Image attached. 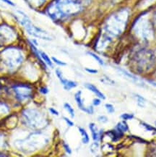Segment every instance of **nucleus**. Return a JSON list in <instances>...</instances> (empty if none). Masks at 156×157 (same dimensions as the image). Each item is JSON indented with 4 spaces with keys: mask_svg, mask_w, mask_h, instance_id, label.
Segmentation results:
<instances>
[{
    "mask_svg": "<svg viewBox=\"0 0 156 157\" xmlns=\"http://www.w3.org/2000/svg\"><path fill=\"white\" fill-rule=\"evenodd\" d=\"M90 0H53L48 5L46 12L55 21L65 20L82 12Z\"/></svg>",
    "mask_w": 156,
    "mask_h": 157,
    "instance_id": "obj_1",
    "label": "nucleus"
},
{
    "mask_svg": "<svg viewBox=\"0 0 156 157\" xmlns=\"http://www.w3.org/2000/svg\"><path fill=\"white\" fill-rule=\"evenodd\" d=\"M22 123L26 127L36 130L43 127L46 120L42 114L36 109H25L21 111Z\"/></svg>",
    "mask_w": 156,
    "mask_h": 157,
    "instance_id": "obj_2",
    "label": "nucleus"
},
{
    "mask_svg": "<svg viewBox=\"0 0 156 157\" xmlns=\"http://www.w3.org/2000/svg\"><path fill=\"white\" fill-rule=\"evenodd\" d=\"M15 99L20 104L28 102L34 95V88L31 84L27 83H15L13 86Z\"/></svg>",
    "mask_w": 156,
    "mask_h": 157,
    "instance_id": "obj_3",
    "label": "nucleus"
},
{
    "mask_svg": "<svg viewBox=\"0 0 156 157\" xmlns=\"http://www.w3.org/2000/svg\"><path fill=\"white\" fill-rule=\"evenodd\" d=\"M74 100H75L76 103H77L78 108L80 110H82L84 112L87 113V114H92L94 112V108L93 106H90L88 107H86L84 104V102L82 97V91L81 90H78L76 92V93L74 94Z\"/></svg>",
    "mask_w": 156,
    "mask_h": 157,
    "instance_id": "obj_4",
    "label": "nucleus"
},
{
    "mask_svg": "<svg viewBox=\"0 0 156 157\" xmlns=\"http://www.w3.org/2000/svg\"><path fill=\"white\" fill-rule=\"evenodd\" d=\"M55 72H56V76H57V78H59L60 83H62V85H63L64 88L66 90H70L72 88H76L77 86V82L70 81V80L66 79L65 78H64L63 73L59 69H56Z\"/></svg>",
    "mask_w": 156,
    "mask_h": 157,
    "instance_id": "obj_5",
    "label": "nucleus"
},
{
    "mask_svg": "<svg viewBox=\"0 0 156 157\" xmlns=\"http://www.w3.org/2000/svg\"><path fill=\"white\" fill-rule=\"evenodd\" d=\"M89 129L91 132L92 138H93V141H100L102 138V131H99L95 123H90L89 125Z\"/></svg>",
    "mask_w": 156,
    "mask_h": 157,
    "instance_id": "obj_6",
    "label": "nucleus"
},
{
    "mask_svg": "<svg viewBox=\"0 0 156 157\" xmlns=\"http://www.w3.org/2000/svg\"><path fill=\"white\" fill-rule=\"evenodd\" d=\"M85 87L86 88H88L90 91L93 92L97 97L100 98V99H103V100L105 99V95H104L95 85L92 84V83H85Z\"/></svg>",
    "mask_w": 156,
    "mask_h": 157,
    "instance_id": "obj_7",
    "label": "nucleus"
},
{
    "mask_svg": "<svg viewBox=\"0 0 156 157\" xmlns=\"http://www.w3.org/2000/svg\"><path fill=\"white\" fill-rule=\"evenodd\" d=\"M78 130H79V133H80L81 136H82V142L84 144H88L90 142V138L88 135V132L83 127H78Z\"/></svg>",
    "mask_w": 156,
    "mask_h": 157,
    "instance_id": "obj_8",
    "label": "nucleus"
},
{
    "mask_svg": "<svg viewBox=\"0 0 156 157\" xmlns=\"http://www.w3.org/2000/svg\"><path fill=\"white\" fill-rule=\"evenodd\" d=\"M39 52H40V55H41V58H42L43 62H45V64H46V65H48V67H53V61H52V60H51V58H50V57L47 55V54L45 53L44 52H42V51H39Z\"/></svg>",
    "mask_w": 156,
    "mask_h": 157,
    "instance_id": "obj_9",
    "label": "nucleus"
},
{
    "mask_svg": "<svg viewBox=\"0 0 156 157\" xmlns=\"http://www.w3.org/2000/svg\"><path fill=\"white\" fill-rule=\"evenodd\" d=\"M116 129L120 132H125L128 131V130H129V127H128L127 124L126 123V122L122 121L117 124V127H116Z\"/></svg>",
    "mask_w": 156,
    "mask_h": 157,
    "instance_id": "obj_10",
    "label": "nucleus"
},
{
    "mask_svg": "<svg viewBox=\"0 0 156 157\" xmlns=\"http://www.w3.org/2000/svg\"><path fill=\"white\" fill-rule=\"evenodd\" d=\"M64 108L67 110V112L69 113V114L70 115L71 117L72 118H74V116H75V113H74V109H73V107H72V105H71L70 104H69V103L66 102L64 104Z\"/></svg>",
    "mask_w": 156,
    "mask_h": 157,
    "instance_id": "obj_11",
    "label": "nucleus"
},
{
    "mask_svg": "<svg viewBox=\"0 0 156 157\" xmlns=\"http://www.w3.org/2000/svg\"><path fill=\"white\" fill-rule=\"evenodd\" d=\"M135 98H136L137 103V105L140 107H145V99L140 95H135Z\"/></svg>",
    "mask_w": 156,
    "mask_h": 157,
    "instance_id": "obj_12",
    "label": "nucleus"
},
{
    "mask_svg": "<svg viewBox=\"0 0 156 157\" xmlns=\"http://www.w3.org/2000/svg\"><path fill=\"white\" fill-rule=\"evenodd\" d=\"M88 55H89L90 56H91V57H93V58H94L95 60H96V62H98V63L99 64H100V65H104L103 60H102L101 58H100L99 56L97 55H95V53H93V52H88Z\"/></svg>",
    "mask_w": 156,
    "mask_h": 157,
    "instance_id": "obj_13",
    "label": "nucleus"
},
{
    "mask_svg": "<svg viewBox=\"0 0 156 157\" xmlns=\"http://www.w3.org/2000/svg\"><path fill=\"white\" fill-rule=\"evenodd\" d=\"M120 71L121 72V73H122V74H124V76L126 77V78H128L129 79L131 80V81H132L133 82H134V83H136L137 81H138V79L136 78V77L133 76V75L130 74V73H127L126 70H124L120 69Z\"/></svg>",
    "mask_w": 156,
    "mask_h": 157,
    "instance_id": "obj_14",
    "label": "nucleus"
},
{
    "mask_svg": "<svg viewBox=\"0 0 156 157\" xmlns=\"http://www.w3.org/2000/svg\"><path fill=\"white\" fill-rule=\"evenodd\" d=\"M52 61H53V62H54L55 64H57L58 66H61V67H64V66H66L67 65V63L65 62H63V61H61L60 60H59V59L56 58V57H53L51 58Z\"/></svg>",
    "mask_w": 156,
    "mask_h": 157,
    "instance_id": "obj_15",
    "label": "nucleus"
},
{
    "mask_svg": "<svg viewBox=\"0 0 156 157\" xmlns=\"http://www.w3.org/2000/svg\"><path fill=\"white\" fill-rule=\"evenodd\" d=\"M105 108L109 114H113V113H114V111H115V108H114V106L111 104H105Z\"/></svg>",
    "mask_w": 156,
    "mask_h": 157,
    "instance_id": "obj_16",
    "label": "nucleus"
},
{
    "mask_svg": "<svg viewBox=\"0 0 156 157\" xmlns=\"http://www.w3.org/2000/svg\"><path fill=\"white\" fill-rule=\"evenodd\" d=\"M121 118L124 120H131L134 117V114H129V113H124V114L121 115Z\"/></svg>",
    "mask_w": 156,
    "mask_h": 157,
    "instance_id": "obj_17",
    "label": "nucleus"
},
{
    "mask_svg": "<svg viewBox=\"0 0 156 157\" xmlns=\"http://www.w3.org/2000/svg\"><path fill=\"white\" fill-rule=\"evenodd\" d=\"M98 121L103 124H105L108 123V120L107 118V117L105 116V115H100V116L98 117Z\"/></svg>",
    "mask_w": 156,
    "mask_h": 157,
    "instance_id": "obj_18",
    "label": "nucleus"
},
{
    "mask_svg": "<svg viewBox=\"0 0 156 157\" xmlns=\"http://www.w3.org/2000/svg\"><path fill=\"white\" fill-rule=\"evenodd\" d=\"M98 147H99V146H98V144L97 143V141H95V143H93V144L91 145V151L92 153H95L97 151H98Z\"/></svg>",
    "mask_w": 156,
    "mask_h": 157,
    "instance_id": "obj_19",
    "label": "nucleus"
},
{
    "mask_svg": "<svg viewBox=\"0 0 156 157\" xmlns=\"http://www.w3.org/2000/svg\"><path fill=\"white\" fill-rule=\"evenodd\" d=\"M39 92L43 95H46L48 93V88L46 86H41L39 88Z\"/></svg>",
    "mask_w": 156,
    "mask_h": 157,
    "instance_id": "obj_20",
    "label": "nucleus"
},
{
    "mask_svg": "<svg viewBox=\"0 0 156 157\" xmlns=\"http://www.w3.org/2000/svg\"><path fill=\"white\" fill-rule=\"evenodd\" d=\"M101 81H103L104 83H105V84H108V85H114V84H115V82L113 81L112 80L110 79V78H106V77H105V78H104L103 80H101Z\"/></svg>",
    "mask_w": 156,
    "mask_h": 157,
    "instance_id": "obj_21",
    "label": "nucleus"
},
{
    "mask_svg": "<svg viewBox=\"0 0 156 157\" xmlns=\"http://www.w3.org/2000/svg\"><path fill=\"white\" fill-rule=\"evenodd\" d=\"M63 147H64V149H65L66 152L68 153V154H71V153H72V150H71L70 147H69V145L67 144H66L65 142L63 143Z\"/></svg>",
    "mask_w": 156,
    "mask_h": 157,
    "instance_id": "obj_22",
    "label": "nucleus"
},
{
    "mask_svg": "<svg viewBox=\"0 0 156 157\" xmlns=\"http://www.w3.org/2000/svg\"><path fill=\"white\" fill-rule=\"evenodd\" d=\"M63 120L66 122V123H67V125H68V126H69V127H73L74 126V124L73 122H72L70 119H69V118L66 117H64Z\"/></svg>",
    "mask_w": 156,
    "mask_h": 157,
    "instance_id": "obj_23",
    "label": "nucleus"
},
{
    "mask_svg": "<svg viewBox=\"0 0 156 157\" xmlns=\"http://www.w3.org/2000/svg\"><path fill=\"white\" fill-rule=\"evenodd\" d=\"M101 104V100H100V98H95L93 100V105L95 106H99L100 104Z\"/></svg>",
    "mask_w": 156,
    "mask_h": 157,
    "instance_id": "obj_24",
    "label": "nucleus"
},
{
    "mask_svg": "<svg viewBox=\"0 0 156 157\" xmlns=\"http://www.w3.org/2000/svg\"><path fill=\"white\" fill-rule=\"evenodd\" d=\"M48 110H49L50 111V113H51V114H53V115H55V116H59V111L56 110V109H55L54 108H53V107H51V108H49V109H48Z\"/></svg>",
    "mask_w": 156,
    "mask_h": 157,
    "instance_id": "obj_25",
    "label": "nucleus"
},
{
    "mask_svg": "<svg viewBox=\"0 0 156 157\" xmlns=\"http://www.w3.org/2000/svg\"><path fill=\"white\" fill-rule=\"evenodd\" d=\"M143 125L145 127V128L147 129V130H149V131H152V130H155H155H156V129L154 128V127H152V126H150V125H147V124H146V123H143Z\"/></svg>",
    "mask_w": 156,
    "mask_h": 157,
    "instance_id": "obj_26",
    "label": "nucleus"
},
{
    "mask_svg": "<svg viewBox=\"0 0 156 157\" xmlns=\"http://www.w3.org/2000/svg\"><path fill=\"white\" fill-rule=\"evenodd\" d=\"M85 71L88 72V73H91V74H97L98 73V70L95 69H91V68H85Z\"/></svg>",
    "mask_w": 156,
    "mask_h": 157,
    "instance_id": "obj_27",
    "label": "nucleus"
},
{
    "mask_svg": "<svg viewBox=\"0 0 156 157\" xmlns=\"http://www.w3.org/2000/svg\"><path fill=\"white\" fill-rule=\"evenodd\" d=\"M1 1H3L5 3H7V4H9V5H11V6H15V4H14L13 1H10V0H1Z\"/></svg>",
    "mask_w": 156,
    "mask_h": 157,
    "instance_id": "obj_28",
    "label": "nucleus"
},
{
    "mask_svg": "<svg viewBox=\"0 0 156 157\" xmlns=\"http://www.w3.org/2000/svg\"><path fill=\"white\" fill-rule=\"evenodd\" d=\"M0 156H7V155L4 154V153H0Z\"/></svg>",
    "mask_w": 156,
    "mask_h": 157,
    "instance_id": "obj_29",
    "label": "nucleus"
},
{
    "mask_svg": "<svg viewBox=\"0 0 156 157\" xmlns=\"http://www.w3.org/2000/svg\"><path fill=\"white\" fill-rule=\"evenodd\" d=\"M155 125H156V122H155Z\"/></svg>",
    "mask_w": 156,
    "mask_h": 157,
    "instance_id": "obj_30",
    "label": "nucleus"
}]
</instances>
